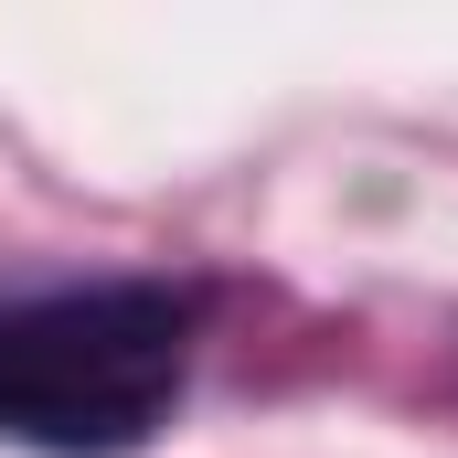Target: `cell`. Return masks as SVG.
<instances>
[{"mask_svg": "<svg viewBox=\"0 0 458 458\" xmlns=\"http://www.w3.org/2000/svg\"><path fill=\"white\" fill-rule=\"evenodd\" d=\"M203 299L128 267H0V448L139 458L192 394Z\"/></svg>", "mask_w": 458, "mask_h": 458, "instance_id": "cell-1", "label": "cell"}]
</instances>
